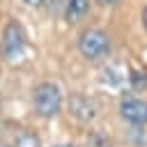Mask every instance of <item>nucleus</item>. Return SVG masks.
I'll use <instances>...</instances> for the list:
<instances>
[{"label": "nucleus", "mask_w": 147, "mask_h": 147, "mask_svg": "<svg viewBox=\"0 0 147 147\" xmlns=\"http://www.w3.org/2000/svg\"><path fill=\"white\" fill-rule=\"evenodd\" d=\"M113 41L101 28H87L78 34V53L87 62H101L110 55Z\"/></svg>", "instance_id": "nucleus-1"}, {"label": "nucleus", "mask_w": 147, "mask_h": 147, "mask_svg": "<svg viewBox=\"0 0 147 147\" xmlns=\"http://www.w3.org/2000/svg\"><path fill=\"white\" fill-rule=\"evenodd\" d=\"M32 108L39 117L48 119V117H55L62 108V92L55 83H39L34 90H32Z\"/></svg>", "instance_id": "nucleus-2"}, {"label": "nucleus", "mask_w": 147, "mask_h": 147, "mask_svg": "<svg viewBox=\"0 0 147 147\" xmlns=\"http://www.w3.org/2000/svg\"><path fill=\"white\" fill-rule=\"evenodd\" d=\"M0 51H2V57L7 62H16V60L23 57V51H25V32H23V28L16 21H9L5 25Z\"/></svg>", "instance_id": "nucleus-3"}, {"label": "nucleus", "mask_w": 147, "mask_h": 147, "mask_svg": "<svg viewBox=\"0 0 147 147\" xmlns=\"http://www.w3.org/2000/svg\"><path fill=\"white\" fill-rule=\"evenodd\" d=\"M119 117L126 124L145 126L147 124V101L138 96H122L119 99Z\"/></svg>", "instance_id": "nucleus-4"}, {"label": "nucleus", "mask_w": 147, "mask_h": 147, "mask_svg": "<svg viewBox=\"0 0 147 147\" xmlns=\"http://www.w3.org/2000/svg\"><path fill=\"white\" fill-rule=\"evenodd\" d=\"M69 113L78 122H92L99 115V106H96L94 99H90L85 94H74L69 99Z\"/></svg>", "instance_id": "nucleus-5"}, {"label": "nucleus", "mask_w": 147, "mask_h": 147, "mask_svg": "<svg viewBox=\"0 0 147 147\" xmlns=\"http://www.w3.org/2000/svg\"><path fill=\"white\" fill-rule=\"evenodd\" d=\"M90 11V0H62V16L67 23H80Z\"/></svg>", "instance_id": "nucleus-6"}, {"label": "nucleus", "mask_w": 147, "mask_h": 147, "mask_svg": "<svg viewBox=\"0 0 147 147\" xmlns=\"http://www.w3.org/2000/svg\"><path fill=\"white\" fill-rule=\"evenodd\" d=\"M14 147H41V142H39V138L32 131L23 129V131H18L14 136Z\"/></svg>", "instance_id": "nucleus-7"}, {"label": "nucleus", "mask_w": 147, "mask_h": 147, "mask_svg": "<svg viewBox=\"0 0 147 147\" xmlns=\"http://www.w3.org/2000/svg\"><path fill=\"white\" fill-rule=\"evenodd\" d=\"M129 83L133 85V90H145L147 87V71L145 69H133L129 76Z\"/></svg>", "instance_id": "nucleus-8"}, {"label": "nucleus", "mask_w": 147, "mask_h": 147, "mask_svg": "<svg viewBox=\"0 0 147 147\" xmlns=\"http://www.w3.org/2000/svg\"><path fill=\"white\" fill-rule=\"evenodd\" d=\"M21 2H25L28 7H39L41 5V0H21Z\"/></svg>", "instance_id": "nucleus-9"}, {"label": "nucleus", "mask_w": 147, "mask_h": 147, "mask_svg": "<svg viewBox=\"0 0 147 147\" xmlns=\"http://www.w3.org/2000/svg\"><path fill=\"white\" fill-rule=\"evenodd\" d=\"M99 5H103V7H108V5H117L119 0H96Z\"/></svg>", "instance_id": "nucleus-10"}, {"label": "nucleus", "mask_w": 147, "mask_h": 147, "mask_svg": "<svg viewBox=\"0 0 147 147\" xmlns=\"http://www.w3.org/2000/svg\"><path fill=\"white\" fill-rule=\"evenodd\" d=\"M142 23H145V30H147V9L142 11Z\"/></svg>", "instance_id": "nucleus-11"}, {"label": "nucleus", "mask_w": 147, "mask_h": 147, "mask_svg": "<svg viewBox=\"0 0 147 147\" xmlns=\"http://www.w3.org/2000/svg\"><path fill=\"white\" fill-rule=\"evenodd\" d=\"M0 147H5V145H2V142H0Z\"/></svg>", "instance_id": "nucleus-12"}]
</instances>
